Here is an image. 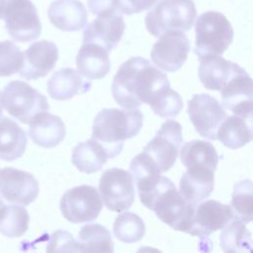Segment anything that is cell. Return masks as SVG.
I'll return each mask as SVG.
<instances>
[{
  "mask_svg": "<svg viewBox=\"0 0 253 253\" xmlns=\"http://www.w3.org/2000/svg\"><path fill=\"white\" fill-rule=\"evenodd\" d=\"M170 86L168 77L149 60L134 56L125 61L118 69L112 83L116 102L125 109H135L141 104H150L156 95Z\"/></svg>",
  "mask_w": 253,
  "mask_h": 253,
  "instance_id": "cell-1",
  "label": "cell"
},
{
  "mask_svg": "<svg viewBox=\"0 0 253 253\" xmlns=\"http://www.w3.org/2000/svg\"><path fill=\"white\" fill-rule=\"evenodd\" d=\"M143 116L135 109H103L94 119L92 138L106 149L108 158L119 155L126 139L135 136L141 129Z\"/></svg>",
  "mask_w": 253,
  "mask_h": 253,
  "instance_id": "cell-2",
  "label": "cell"
},
{
  "mask_svg": "<svg viewBox=\"0 0 253 253\" xmlns=\"http://www.w3.org/2000/svg\"><path fill=\"white\" fill-rule=\"evenodd\" d=\"M197 17L193 0H161L145 16L147 31L158 38L167 31H189Z\"/></svg>",
  "mask_w": 253,
  "mask_h": 253,
  "instance_id": "cell-3",
  "label": "cell"
},
{
  "mask_svg": "<svg viewBox=\"0 0 253 253\" xmlns=\"http://www.w3.org/2000/svg\"><path fill=\"white\" fill-rule=\"evenodd\" d=\"M195 53L199 58L208 54L221 55L233 40V28L227 18L216 11L201 14L195 24Z\"/></svg>",
  "mask_w": 253,
  "mask_h": 253,
  "instance_id": "cell-4",
  "label": "cell"
},
{
  "mask_svg": "<svg viewBox=\"0 0 253 253\" xmlns=\"http://www.w3.org/2000/svg\"><path fill=\"white\" fill-rule=\"evenodd\" d=\"M2 107L23 124H30L39 114L49 109L44 95L24 81L9 82L1 94Z\"/></svg>",
  "mask_w": 253,
  "mask_h": 253,
  "instance_id": "cell-5",
  "label": "cell"
},
{
  "mask_svg": "<svg viewBox=\"0 0 253 253\" xmlns=\"http://www.w3.org/2000/svg\"><path fill=\"white\" fill-rule=\"evenodd\" d=\"M195 207L196 205L187 202L182 197L175 184L168 179L154 198L149 210L174 230L188 233L192 225Z\"/></svg>",
  "mask_w": 253,
  "mask_h": 253,
  "instance_id": "cell-6",
  "label": "cell"
},
{
  "mask_svg": "<svg viewBox=\"0 0 253 253\" xmlns=\"http://www.w3.org/2000/svg\"><path fill=\"white\" fill-rule=\"evenodd\" d=\"M2 18L9 36L16 42L34 41L42 33L38 11L31 0H9Z\"/></svg>",
  "mask_w": 253,
  "mask_h": 253,
  "instance_id": "cell-7",
  "label": "cell"
},
{
  "mask_svg": "<svg viewBox=\"0 0 253 253\" xmlns=\"http://www.w3.org/2000/svg\"><path fill=\"white\" fill-rule=\"evenodd\" d=\"M59 208L70 222L81 223L95 220L103 208V201L95 187L80 185L67 190L61 197Z\"/></svg>",
  "mask_w": 253,
  "mask_h": 253,
  "instance_id": "cell-8",
  "label": "cell"
},
{
  "mask_svg": "<svg viewBox=\"0 0 253 253\" xmlns=\"http://www.w3.org/2000/svg\"><path fill=\"white\" fill-rule=\"evenodd\" d=\"M99 190L105 206L112 211H124L134 202L133 178L124 169H107L100 178Z\"/></svg>",
  "mask_w": 253,
  "mask_h": 253,
  "instance_id": "cell-9",
  "label": "cell"
},
{
  "mask_svg": "<svg viewBox=\"0 0 253 253\" xmlns=\"http://www.w3.org/2000/svg\"><path fill=\"white\" fill-rule=\"evenodd\" d=\"M182 142L181 125L177 121L169 120L161 125L155 136L143 148V152L156 162L163 173L176 162Z\"/></svg>",
  "mask_w": 253,
  "mask_h": 253,
  "instance_id": "cell-10",
  "label": "cell"
},
{
  "mask_svg": "<svg viewBox=\"0 0 253 253\" xmlns=\"http://www.w3.org/2000/svg\"><path fill=\"white\" fill-rule=\"evenodd\" d=\"M187 113L200 135L215 140L217 128L227 114L218 101L209 94H197L188 102Z\"/></svg>",
  "mask_w": 253,
  "mask_h": 253,
  "instance_id": "cell-11",
  "label": "cell"
},
{
  "mask_svg": "<svg viewBox=\"0 0 253 253\" xmlns=\"http://www.w3.org/2000/svg\"><path fill=\"white\" fill-rule=\"evenodd\" d=\"M190 51V41L182 31H167L153 44L150 57L161 70L175 72L186 62Z\"/></svg>",
  "mask_w": 253,
  "mask_h": 253,
  "instance_id": "cell-12",
  "label": "cell"
},
{
  "mask_svg": "<svg viewBox=\"0 0 253 253\" xmlns=\"http://www.w3.org/2000/svg\"><path fill=\"white\" fill-rule=\"evenodd\" d=\"M252 79L240 66L219 89L222 107L234 115L252 119Z\"/></svg>",
  "mask_w": 253,
  "mask_h": 253,
  "instance_id": "cell-13",
  "label": "cell"
},
{
  "mask_svg": "<svg viewBox=\"0 0 253 253\" xmlns=\"http://www.w3.org/2000/svg\"><path fill=\"white\" fill-rule=\"evenodd\" d=\"M235 217L230 206L217 201L208 200L197 204L194 211L192 225L188 231L193 236L205 237L222 229Z\"/></svg>",
  "mask_w": 253,
  "mask_h": 253,
  "instance_id": "cell-14",
  "label": "cell"
},
{
  "mask_svg": "<svg viewBox=\"0 0 253 253\" xmlns=\"http://www.w3.org/2000/svg\"><path fill=\"white\" fill-rule=\"evenodd\" d=\"M39 183L29 172L6 167L0 170V194L10 203L28 206L39 196Z\"/></svg>",
  "mask_w": 253,
  "mask_h": 253,
  "instance_id": "cell-15",
  "label": "cell"
},
{
  "mask_svg": "<svg viewBox=\"0 0 253 253\" xmlns=\"http://www.w3.org/2000/svg\"><path fill=\"white\" fill-rule=\"evenodd\" d=\"M58 59V48L49 41L32 43L23 52V64L20 75L28 80H35L49 73Z\"/></svg>",
  "mask_w": 253,
  "mask_h": 253,
  "instance_id": "cell-16",
  "label": "cell"
},
{
  "mask_svg": "<svg viewBox=\"0 0 253 253\" xmlns=\"http://www.w3.org/2000/svg\"><path fill=\"white\" fill-rule=\"evenodd\" d=\"M125 28L121 13L99 16L84 29L83 43H96L109 52L121 42Z\"/></svg>",
  "mask_w": 253,
  "mask_h": 253,
  "instance_id": "cell-17",
  "label": "cell"
},
{
  "mask_svg": "<svg viewBox=\"0 0 253 253\" xmlns=\"http://www.w3.org/2000/svg\"><path fill=\"white\" fill-rule=\"evenodd\" d=\"M50 23L64 32H76L87 24L88 13L79 0H55L47 10Z\"/></svg>",
  "mask_w": 253,
  "mask_h": 253,
  "instance_id": "cell-18",
  "label": "cell"
},
{
  "mask_svg": "<svg viewBox=\"0 0 253 253\" xmlns=\"http://www.w3.org/2000/svg\"><path fill=\"white\" fill-rule=\"evenodd\" d=\"M65 126L62 120L54 115L42 112L30 123L29 136L32 140L44 148L54 147L65 136Z\"/></svg>",
  "mask_w": 253,
  "mask_h": 253,
  "instance_id": "cell-19",
  "label": "cell"
},
{
  "mask_svg": "<svg viewBox=\"0 0 253 253\" xmlns=\"http://www.w3.org/2000/svg\"><path fill=\"white\" fill-rule=\"evenodd\" d=\"M213 182V171L202 167L189 168L180 179L179 192L187 202L197 205L211 194Z\"/></svg>",
  "mask_w": 253,
  "mask_h": 253,
  "instance_id": "cell-20",
  "label": "cell"
},
{
  "mask_svg": "<svg viewBox=\"0 0 253 253\" xmlns=\"http://www.w3.org/2000/svg\"><path fill=\"white\" fill-rule=\"evenodd\" d=\"M91 82L73 68L66 67L54 72L47 81V92L52 99L64 101L76 94L86 93L91 89Z\"/></svg>",
  "mask_w": 253,
  "mask_h": 253,
  "instance_id": "cell-21",
  "label": "cell"
},
{
  "mask_svg": "<svg viewBox=\"0 0 253 253\" xmlns=\"http://www.w3.org/2000/svg\"><path fill=\"white\" fill-rule=\"evenodd\" d=\"M77 71L88 79H101L111 69L108 51L102 46L88 42L83 43L76 55Z\"/></svg>",
  "mask_w": 253,
  "mask_h": 253,
  "instance_id": "cell-22",
  "label": "cell"
},
{
  "mask_svg": "<svg viewBox=\"0 0 253 253\" xmlns=\"http://www.w3.org/2000/svg\"><path fill=\"white\" fill-rule=\"evenodd\" d=\"M199 60V78L209 90H219L239 66L218 54H208Z\"/></svg>",
  "mask_w": 253,
  "mask_h": 253,
  "instance_id": "cell-23",
  "label": "cell"
},
{
  "mask_svg": "<svg viewBox=\"0 0 253 253\" xmlns=\"http://www.w3.org/2000/svg\"><path fill=\"white\" fill-rule=\"evenodd\" d=\"M27 134L14 121L0 118V159L13 161L20 158L27 147Z\"/></svg>",
  "mask_w": 253,
  "mask_h": 253,
  "instance_id": "cell-24",
  "label": "cell"
},
{
  "mask_svg": "<svg viewBox=\"0 0 253 253\" xmlns=\"http://www.w3.org/2000/svg\"><path fill=\"white\" fill-rule=\"evenodd\" d=\"M216 139L231 149L242 147L252 139V119L226 116L217 128Z\"/></svg>",
  "mask_w": 253,
  "mask_h": 253,
  "instance_id": "cell-25",
  "label": "cell"
},
{
  "mask_svg": "<svg viewBox=\"0 0 253 253\" xmlns=\"http://www.w3.org/2000/svg\"><path fill=\"white\" fill-rule=\"evenodd\" d=\"M180 150L181 162L187 169L202 167L213 172L215 171L218 163V155L211 142L194 139L186 142Z\"/></svg>",
  "mask_w": 253,
  "mask_h": 253,
  "instance_id": "cell-26",
  "label": "cell"
},
{
  "mask_svg": "<svg viewBox=\"0 0 253 253\" xmlns=\"http://www.w3.org/2000/svg\"><path fill=\"white\" fill-rule=\"evenodd\" d=\"M108 160L106 149L95 139L79 142L72 151L71 161L81 172L91 174L102 169Z\"/></svg>",
  "mask_w": 253,
  "mask_h": 253,
  "instance_id": "cell-27",
  "label": "cell"
},
{
  "mask_svg": "<svg viewBox=\"0 0 253 253\" xmlns=\"http://www.w3.org/2000/svg\"><path fill=\"white\" fill-rule=\"evenodd\" d=\"M222 229L219 235L222 251L227 253L252 252L251 232L246 228L243 221L234 217Z\"/></svg>",
  "mask_w": 253,
  "mask_h": 253,
  "instance_id": "cell-28",
  "label": "cell"
},
{
  "mask_svg": "<svg viewBox=\"0 0 253 253\" xmlns=\"http://www.w3.org/2000/svg\"><path fill=\"white\" fill-rule=\"evenodd\" d=\"M78 250L80 252H113L114 243L110 231L99 223L82 226L78 233Z\"/></svg>",
  "mask_w": 253,
  "mask_h": 253,
  "instance_id": "cell-29",
  "label": "cell"
},
{
  "mask_svg": "<svg viewBox=\"0 0 253 253\" xmlns=\"http://www.w3.org/2000/svg\"><path fill=\"white\" fill-rule=\"evenodd\" d=\"M28 211L17 205H4L0 210V232L7 237H20L29 228Z\"/></svg>",
  "mask_w": 253,
  "mask_h": 253,
  "instance_id": "cell-30",
  "label": "cell"
},
{
  "mask_svg": "<svg viewBox=\"0 0 253 253\" xmlns=\"http://www.w3.org/2000/svg\"><path fill=\"white\" fill-rule=\"evenodd\" d=\"M115 236L122 242L134 243L142 239L145 234V224L140 216L131 211L119 214L114 222Z\"/></svg>",
  "mask_w": 253,
  "mask_h": 253,
  "instance_id": "cell-31",
  "label": "cell"
},
{
  "mask_svg": "<svg viewBox=\"0 0 253 253\" xmlns=\"http://www.w3.org/2000/svg\"><path fill=\"white\" fill-rule=\"evenodd\" d=\"M253 186L249 179L239 181L234 185L231 197V208L236 218L244 223L252 221V205H253Z\"/></svg>",
  "mask_w": 253,
  "mask_h": 253,
  "instance_id": "cell-32",
  "label": "cell"
},
{
  "mask_svg": "<svg viewBox=\"0 0 253 253\" xmlns=\"http://www.w3.org/2000/svg\"><path fill=\"white\" fill-rule=\"evenodd\" d=\"M154 114L161 118H175L183 108V101L178 92L170 86L162 89L149 104Z\"/></svg>",
  "mask_w": 253,
  "mask_h": 253,
  "instance_id": "cell-33",
  "label": "cell"
},
{
  "mask_svg": "<svg viewBox=\"0 0 253 253\" xmlns=\"http://www.w3.org/2000/svg\"><path fill=\"white\" fill-rule=\"evenodd\" d=\"M23 64V52L11 41L0 42V77L19 72Z\"/></svg>",
  "mask_w": 253,
  "mask_h": 253,
  "instance_id": "cell-34",
  "label": "cell"
},
{
  "mask_svg": "<svg viewBox=\"0 0 253 253\" xmlns=\"http://www.w3.org/2000/svg\"><path fill=\"white\" fill-rule=\"evenodd\" d=\"M47 252H78L77 241L73 235L64 230H56L50 236Z\"/></svg>",
  "mask_w": 253,
  "mask_h": 253,
  "instance_id": "cell-35",
  "label": "cell"
},
{
  "mask_svg": "<svg viewBox=\"0 0 253 253\" xmlns=\"http://www.w3.org/2000/svg\"><path fill=\"white\" fill-rule=\"evenodd\" d=\"M87 4L90 12L97 17L120 13V0H87Z\"/></svg>",
  "mask_w": 253,
  "mask_h": 253,
  "instance_id": "cell-36",
  "label": "cell"
},
{
  "mask_svg": "<svg viewBox=\"0 0 253 253\" xmlns=\"http://www.w3.org/2000/svg\"><path fill=\"white\" fill-rule=\"evenodd\" d=\"M158 0H120L119 11L121 14L132 15L150 9Z\"/></svg>",
  "mask_w": 253,
  "mask_h": 253,
  "instance_id": "cell-37",
  "label": "cell"
},
{
  "mask_svg": "<svg viewBox=\"0 0 253 253\" xmlns=\"http://www.w3.org/2000/svg\"><path fill=\"white\" fill-rule=\"evenodd\" d=\"M6 3H7L6 0H0V18H2V16H3L4 10L6 7Z\"/></svg>",
  "mask_w": 253,
  "mask_h": 253,
  "instance_id": "cell-38",
  "label": "cell"
},
{
  "mask_svg": "<svg viewBox=\"0 0 253 253\" xmlns=\"http://www.w3.org/2000/svg\"><path fill=\"white\" fill-rule=\"evenodd\" d=\"M2 104H1V93H0V116H1V114H2Z\"/></svg>",
  "mask_w": 253,
  "mask_h": 253,
  "instance_id": "cell-39",
  "label": "cell"
},
{
  "mask_svg": "<svg viewBox=\"0 0 253 253\" xmlns=\"http://www.w3.org/2000/svg\"><path fill=\"white\" fill-rule=\"evenodd\" d=\"M4 206V203H3V201L1 200V198H0V210L2 209V207Z\"/></svg>",
  "mask_w": 253,
  "mask_h": 253,
  "instance_id": "cell-40",
  "label": "cell"
}]
</instances>
